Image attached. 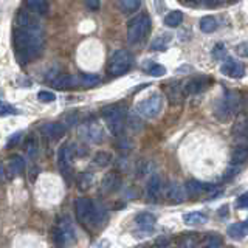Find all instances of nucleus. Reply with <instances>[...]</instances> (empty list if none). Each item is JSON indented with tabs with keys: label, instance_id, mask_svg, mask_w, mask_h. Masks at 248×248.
I'll use <instances>...</instances> for the list:
<instances>
[{
	"label": "nucleus",
	"instance_id": "obj_26",
	"mask_svg": "<svg viewBox=\"0 0 248 248\" xmlns=\"http://www.w3.org/2000/svg\"><path fill=\"white\" fill-rule=\"evenodd\" d=\"M202 89H203V82H202V79H189L188 82H185L182 92L185 95H192V93H199Z\"/></svg>",
	"mask_w": 248,
	"mask_h": 248
},
{
	"label": "nucleus",
	"instance_id": "obj_24",
	"mask_svg": "<svg viewBox=\"0 0 248 248\" xmlns=\"http://www.w3.org/2000/svg\"><path fill=\"white\" fill-rule=\"evenodd\" d=\"M200 30L203 31V33L209 34V33H214L217 30V20L213 17V16H205V17L200 19Z\"/></svg>",
	"mask_w": 248,
	"mask_h": 248
},
{
	"label": "nucleus",
	"instance_id": "obj_37",
	"mask_svg": "<svg viewBox=\"0 0 248 248\" xmlns=\"http://www.w3.org/2000/svg\"><path fill=\"white\" fill-rule=\"evenodd\" d=\"M168 93H169V99L172 101V103H178L180 101V93H182V89L178 87V85H175V87H172V89H169L168 90Z\"/></svg>",
	"mask_w": 248,
	"mask_h": 248
},
{
	"label": "nucleus",
	"instance_id": "obj_50",
	"mask_svg": "<svg viewBox=\"0 0 248 248\" xmlns=\"http://www.w3.org/2000/svg\"><path fill=\"white\" fill-rule=\"evenodd\" d=\"M228 2H231V3H236V2H239V0H228Z\"/></svg>",
	"mask_w": 248,
	"mask_h": 248
},
{
	"label": "nucleus",
	"instance_id": "obj_43",
	"mask_svg": "<svg viewBox=\"0 0 248 248\" xmlns=\"http://www.w3.org/2000/svg\"><path fill=\"white\" fill-rule=\"evenodd\" d=\"M205 2L208 8H217V6H220L225 0H205Z\"/></svg>",
	"mask_w": 248,
	"mask_h": 248
},
{
	"label": "nucleus",
	"instance_id": "obj_13",
	"mask_svg": "<svg viewBox=\"0 0 248 248\" xmlns=\"http://www.w3.org/2000/svg\"><path fill=\"white\" fill-rule=\"evenodd\" d=\"M23 169H25V160H23L20 155H13V157L8 158V161H6V172H8V175H10V177L22 174Z\"/></svg>",
	"mask_w": 248,
	"mask_h": 248
},
{
	"label": "nucleus",
	"instance_id": "obj_4",
	"mask_svg": "<svg viewBox=\"0 0 248 248\" xmlns=\"http://www.w3.org/2000/svg\"><path fill=\"white\" fill-rule=\"evenodd\" d=\"M132 64V58L126 50L115 51L107 64V72L110 76H121L127 72Z\"/></svg>",
	"mask_w": 248,
	"mask_h": 248
},
{
	"label": "nucleus",
	"instance_id": "obj_47",
	"mask_svg": "<svg viewBox=\"0 0 248 248\" xmlns=\"http://www.w3.org/2000/svg\"><path fill=\"white\" fill-rule=\"evenodd\" d=\"M169 240L168 239H158L157 242H155V245H168Z\"/></svg>",
	"mask_w": 248,
	"mask_h": 248
},
{
	"label": "nucleus",
	"instance_id": "obj_22",
	"mask_svg": "<svg viewBox=\"0 0 248 248\" xmlns=\"http://www.w3.org/2000/svg\"><path fill=\"white\" fill-rule=\"evenodd\" d=\"M206 220H208L206 216L203 213H199V211L183 214V222L186 225H192V227H196V225H203V223H206Z\"/></svg>",
	"mask_w": 248,
	"mask_h": 248
},
{
	"label": "nucleus",
	"instance_id": "obj_41",
	"mask_svg": "<svg viewBox=\"0 0 248 248\" xmlns=\"http://www.w3.org/2000/svg\"><path fill=\"white\" fill-rule=\"evenodd\" d=\"M129 124H130V126L134 127L135 130H137V129H141V121L138 120V116H137V118H134V116H129Z\"/></svg>",
	"mask_w": 248,
	"mask_h": 248
},
{
	"label": "nucleus",
	"instance_id": "obj_42",
	"mask_svg": "<svg viewBox=\"0 0 248 248\" xmlns=\"http://www.w3.org/2000/svg\"><path fill=\"white\" fill-rule=\"evenodd\" d=\"M247 199H248L247 194H242V196L237 199V208H240V209L247 208Z\"/></svg>",
	"mask_w": 248,
	"mask_h": 248
},
{
	"label": "nucleus",
	"instance_id": "obj_32",
	"mask_svg": "<svg viewBox=\"0 0 248 248\" xmlns=\"http://www.w3.org/2000/svg\"><path fill=\"white\" fill-rule=\"evenodd\" d=\"M110 161H112V157H110V154H107V152H99V154H96V157H95V163L101 168L107 166Z\"/></svg>",
	"mask_w": 248,
	"mask_h": 248
},
{
	"label": "nucleus",
	"instance_id": "obj_16",
	"mask_svg": "<svg viewBox=\"0 0 248 248\" xmlns=\"http://www.w3.org/2000/svg\"><path fill=\"white\" fill-rule=\"evenodd\" d=\"M42 132H44V135L46 138L58 140V138H61L62 135H64L65 127H64V124H59V123H48V124H45V126L42 127Z\"/></svg>",
	"mask_w": 248,
	"mask_h": 248
},
{
	"label": "nucleus",
	"instance_id": "obj_35",
	"mask_svg": "<svg viewBox=\"0 0 248 248\" xmlns=\"http://www.w3.org/2000/svg\"><path fill=\"white\" fill-rule=\"evenodd\" d=\"M37 99L41 101V103H53L54 99H56V95L51 92H46V90H42L37 93Z\"/></svg>",
	"mask_w": 248,
	"mask_h": 248
},
{
	"label": "nucleus",
	"instance_id": "obj_39",
	"mask_svg": "<svg viewBox=\"0 0 248 248\" xmlns=\"http://www.w3.org/2000/svg\"><path fill=\"white\" fill-rule=\"evenodd\" d=\"M236 51H237L239 56L247 58V56H248V53H247V44H245V42H244V44H239V45L236 46Z\"/></svg>",
	"mask_w": 248,
	"mask_h": 248
},
{
	"label": "nucleus",
	"instance_id": "obj_18",
	"mask_svg": "<svg viewBox=\"0 0 248 248\" xmlns=\"http://www.w3.org/2000/svg\"><path fill=\"white\" fill-rule=\"evenodd\" d=\"M27 8L31 13H34L37 16H44L50 10L46 0H27Z\"/></svg>",
	"mask_w": 248,
	"mask_h": 248
},
{
	"label": "nucleus",
	"instance_id": "obj_34",
	"mask_svg": "<svg viewBox=\"0 0 248 248\" xmlns=\"http://www.w3.org/2000/svg\"><path fill=\"white\" fill-rule=\"evenodd\" d=\"M147 73H149L151 76H165L166 75V68L160 65V64H152L149 68H147Z\"/></svg>",
	"mask_w": 248,
	"mask_h": 248
},
{
	"label": "nucleus",
	"instance_id": "obj_14",
	"mask_svg": "<svg viewBox=\"0 0 248 248\" xmlns=\"http://www.w3.org/2000/svg\"><path fill=\"white\" fill-rule=\"evenodd\" d=\"M51 85L58 90H68L78 85V78L72 76V75H59L51 81Z\"/></svg>",
	"mask_w": 248,
	"mask_h": 248
},
{
	"label": "nucleus",
	"instance_id": "obj_9",
	"mask_svg": "<svg viewBox=\"0 0 248 248\" xmlns=\"http://www.w3.org/2000/svg\"><path fill=\"white\" fill-rule=\"evenodd\" d=\"M220 72H222L225 76L232 78V79H239V78H242V76L245 75V68H244L242 64H240V62H237V61H234V59L228 58V59L222 64Z\"/></svg>",
	"mask_w": 248,
	"mask_h": 248
},
{
	"label": "nucleus",
	"instance_id": "obj_27",
	"mask_svg": "<svg viewBox=\"0 0 248 248\" xmlns=\"http://www.w3.org/2000/svg\"><path fill=\"white\" fill-rule=\"evenodd\" d=\"M169 42H170V36L169 34H160L151 42V50H154V51L163 50V48H166V46L169 45Z\"/></svg>",
	"mask_w": 248,
	"mask_h": 248
},
{
	"label": "nucleus",
	"instance_id": "obj_36",
	"mask_svg": "<svg viewBox=\"0 0 248 248\" xmlns=\"http://www.w3.org/2000/svg\"><path fill=\"white\" fill-rule=\"evenodd\" d=\"M17 110L8 103H0V116H10V115H16Z\"/></svg>",
	"mask_w": 248,
	"mask_h": 248
},
{
	"label": "nucleus",
	"instance_id": "obj_29",
	"mask_svg": "<svg viewBox=\"0 0 248 248\" xmlns=\"http://www.w3.org/2000/svg\"><path fill=\"white\" fill-rule=\"evenodd\" d=\"M232 135H234L236 138H245L247 137V120L245 118L237 120L234 127H232Z\"/></svg>",
	"mask_w": 248,
	"mask_h": 248
},
{
	"label": "nucleus",
	"instance_id": "obj_20",
	"mask_svg": "<svg viewBox=\"0 0 248 248\" xmlns=\"http://www.w3.org/2000/svg\"><path fill=\"white\" fill-rule=\"evenodd\" d=\"M227 234L234 239V240H240L247 236V222H240V223H232L228 227Z\"/></svg>",
	"mask_w": 248,
	"mask_h": 248
},
{
	"label": "nucleus",
	"instance_id": "obj_33",
	"mask_svg": "<svg viewBox=\"0 0 248 248\" xmlns=\"http://www.w3.org/2000/svg\"><path fill=\"white\" fill-rule=\"evenodd\" d=\"M79 188L82 189V191H85V189H89L90 186H92V183H93V175L92 174H82V175H79Z\"/></svg>",
	"mask_w": 248,
	"mask_h": 248
},
{
	"label": "nucleus",
	"instance_id": "obj_10",
	"mask_svg": "<svg viewBox=\"0 0 248 248\" xmlns=\"http://www.w3.org/2000/svg\"><path fill=\"white\" fill-rule=\"evenodd\" d=\"M165 196L168 200L174 202V203H182L186 199V191L185 188L177 182H169L165 188Z\"/></svg>",
	"mask_w": 248,
	"mask_h": 248
},
{
	"label": "nucleus",
	"instance_id": "obj_44",
	"mask_svg": "<svg viewBox=\"0 0 248 248\" xmlns=\"http://www.w3.org/2000/svg\"><path fill=\"white\" fill-rule=\"evenodd\" d=\"M225 54V48H223V45H217L216 46V50H214V56L216 58H220Z\"/></svg>",
	"mask_w": 248,
	"mask_h": 248
},
{
	"label": "nucleus",
	"instance_id": "obj_6",
	"mask_svg": "<svg viewBox=\"0 0 248 248\" xmlns=\"http://www.w3.org/2000/svg\"><path fill=\"white\" fill-rule=\"evenodd\" d=\"M79 134L84 140H87V141L95 143V144L101 143L104 140V130L99 126V123H96L95 120L85 123L84 126H81Z\"/></svg>",
	"mask_w": 248,
	"mask_h": 248
},
{
	"label": "nucleus",
	"instance_id": "obj_17",
	"mask_svg": "<svg viewBox=\"0 0 248 248\" xmlns=\"http://www.w3.org/2000/svg\"><path fill=\"white\" fill-rule=\"evenodd\" d=\"M135 223L140 230L143 231H151L154 230V225H155V217L149 213H141L135 216Z\"/></svg>",
	"mask_w": 248,
	"mask_h": 248
},
{
	"label": "nucleus",
	"instance_id": "obj_1",
	"mask_svg": "<svg viewBox=\"0 0 248 248\" xmlns=\"http://www.w3.org/2000/svg\"><path fill=\"white\" fill-rule=\"evenodd\" d=\"M13 44L22 61H31L41 54L42 37L39 34V30H25L17 28L13 33Z\"/></svg>",
	"mask_w": 248,
	"mask_h": 248
},
{
	"label": "nucleus",
	"instance_id": "obj_40",
	"mask_svg": "<svg viewBox=\"0 0 248 248\" xmlns=\"http://www.w3.org/2000/svg\"><path fill=\"white\" fill-rule=\"evenodd\" d=\"M194 244H196V240H194V236H185L180 245L182 247H192Z\"/></svg>",
	"mask_w": 248,
	"mask_h": 248
},
{
	"label": "nucleus",
	"instance_id": "obj_5",
	"mask_svg": "<svg viewBox=\"0 0 248 248\" xmlns=\"http://www.w3.org/2000/svg\"><path fill=\"white\" fill-rule=\"evenodd\" d=\"M161 107H163V98L158 93H154V95L144 98L141 103L138 104L137 110L138 113L144 116V118H155L160 112H161Z\"/></svg>",
	"mask_w": 248,
	"mask_h": 248
},
{
	"label": "nucleus",
	"instance_id": "obj_45",
	"mask_svg": "<svg viewBox=\"0 0 248 248\" xmlns=\"http://www.w3.org/2000/svg\"><path fill=\"white\" fill-rule=\"evenodd\" d=\"M163 2H165V0H155V6H157L158 13H161L163 10H165V3H163Z\"/></svg>",
	"mask_w": 248,
	"mask_h": 248
},
{
	"label": "nucleus",
	"instance_id": "obj_48",
	"mask_svg": "<svg viewBox=\"0 0 248 248\" xmlns=\"http://www.w3.org/2000/svg\"><path fill=\"white\" fill-rule=\"evenodd\" d=\"M3 178H5V169L2 165H0V180H3Z\"/></svg>",
	"mask_w": 248,
	"mask_h": 248
},
{
	"label": "nucleus",
	"instance_id": "obj_30",
	"mask_svg": "<svg viewBox=\"0 0 248 248\" xmlns=\"http://www.w3.org/2000/svg\"><path fill=\"white\" fill-rule=\"evenodd\" d=\"M247 161V149L245 147H237V149L232 152V163L234 165H242Z\"/></svg>",
	"mask_w": 248,
	"mask_h": 248
},
{
	"label": "nucleus",
	"instance_id": "obj_8",
	"mask_svg": "<svg viewBox=\"0 0 248 248\" xmlns=\"http://www.w3.org/2000/svg\"><path fill=\"white\" fill-rule=\"evenodd\" d=\"M75 209H76V217L78 220L82 223L90 225V219H92V211H93V202L90 199H78L75 202Z\"/></svg>",
	"mask_w": 248,
	"mask_h": 248
},
{
	"label": "nucleus",
	"instance_id": "obj_12",
	"mask_svg": "<svg viewBox=\"0 0 248 248\" xmlns=\"http://www.w3.org/2000/svg\"><path fill=\"white\" fill-rule=\"evenodd\" d=\"M120 186H121V177L116 172H108L103 178V183H101V192L112 194L115 191H118Z\"/></svg>",
	"mask_w": 248,
	"mask_h": 248
},
{
	"label": "nucleus",
	"instance_id": "obj_7",
	"mask_svg": "<svg viewBox=\"0 0 248 248\" xmlns=\"http://www.w3.org/2000/svg\"><path fill=\"white\" fill-rule=\"evenodd\" d=\"M54 242L58 245H67L75 240V228L68 219L62 220L58 228H54Z\"/></svg>",
	"mask_w": 248,
	"mask_h": 248
},
{
	"label": "nucleus",
	"instance_id": "obj_11",
	"mask_svg": "<svg viewBox=\"0 0 248 248\" xmlns=\"http://www.w3.org/2000/svg\"><path fill=\"white\" fill-rule=\"evenodd\" d=\"M72 157H73V152L70 149V146H62L59 149V154H58V163H59V169L64 177H70L72 174V168H70V161H72Z\"/></svg>",
	"mask_w": 248,
	"mask_h": 248
},
{
	"label": "nucleus",
	"instance_id": "obj_21",
	"mask_svg": "<svg viewBox=\"0 0 248 248\" xmlns=\"http://www.w3.org/2000/svg\"><path fill=\"white\" fill-rule=\"evenodd\" d=\"M17 23L20 28H25V30H39V25H37V20L33 17L31 14L22 11L17 17Z\"/></svg>",
	"mask_w": 248,
	"mask_h": 248
},
{
	"label": "nucleus",
	"instance_id": "obj_23",
	"mask_svg": "<svg viewBox=\"0 0 248 248\" xmlns=\"http://www.w3.org/2000/svg\"><path fill=\"white\" fill-rule=\"evenodd\" d=\"M101 82V78L95 73H81L78 76V84H81L82 87H95Z\"/></svg>",
	"mask_w": 248,
	"mask_h": 248
},
{
	"label": "nucleus",
	"instance_id": "obj_19",
	"mask_svg": "<svg viewBox=\"0 0 248 248\" xmlns=\"http://www.w3.org/2000/svg\"><path fill=\"white\" fill-rule=\"evenodd\" d=\"M208 189H211V188H208V186L205 183H200L197 180H189L188 183L185 185V191L188 196L191 197H196V196H200V194H203L205 191Z\"/></svg>",
	"mask_w": 248,
	"mask_h": 248
},
{
	"label": "nucleus",
	"instance_id": "obj_28",
	"mask_svg": "<svg viewBox=\"0 0 248 248\" xmlns=\"http://www.w3.org/2000/svg\"><path fill=\"white\" fill-rule=\"evenodd\" d=\"M141 6V0H123L120 3V10L124 14H130L138 11V8Z\"/></svg>",
	"mask_w": 248,
	"mask_h": 248
},
{
	"label": "nucleus",
	"instance_id": "obj_49",
	"mask_svg": "<svg viewBox=\"0 0 248 248\" xmlns=\"http://www.w3.org/2000/svg\"><path fill=\"white\" fill-rule=\"evenodd\" d=\"M182 2H186V3H192V2H197V0H182Z\"/></svg>",
	"mask_w": 248,
	"mask_h": 248
},
{
	"label": "nucleus",
	"instance_id": "obj_25",
	"mask_svg": "<svg viewBox=\"0 0 248 248\" xmlns=\"http://www.w3.org/2000/svg\"><path fill=\"white\" fill-rule=\"evenodd\" d=\"M183 22V14L182 11H170L165 16V25L170 27V28H175L178 27L180 23Z\"/></svg>",
	"mask_w": 248,
	"mask_h": 248
},
{
	"label": "nucleus",
	"instance_id": "obj_2",
	"mask_svg": "<svg viewBox=\"0 0 248 248\" xmlns=\"http://www.w3.org/2000/svg\"><path fill=\"white\" fill-rule=\"evenodd\" d=\"M101 115L104 116L108 129L113 135H120L126 126V110L124 107L115 104V106H106L101 110Z\"/></svg>",
	"mask_w": 248,
	"mask_h": 248
},
{
	"label": "nucleus",
	"instance_id": "obj_3",
	"mask_svg": "<svg viewBox=\"0 0 248 248\" xmlns=\"http://www.w3.org/2000/svg\"><path fill=\"white\" fill-rule=\"evenodd\" d=\"M151 17L147 14H141L138 17L132 19L129 22V27H127V41L129 44H140L143 39L149 34L151 31Z\"/></svg>",
	"mask_w": 248,
	"mask_h": 248
},
{
	"label": "nucleus",
	"instance_id": "obj_38",
	"mask_svg": "<svg viewBox=\"0 0 248 248\" xmlns=\"http://www.w3.org/2000/svg\"><path fill=\"white\" fill-rule=\"evenodd\" d=\"M20 137H22V132H16L14 135H11L10 137V140H8V143H6V146L8 147H13V146H16L19 141H20Z\"/></svg>",
	"mask_w": 248,
	"mask_h": 248
},
{
	"label": "nucleus",
	"instance_id": "obj_46",
	"mask_svg": "<svg viewBox=\"0 0 248 248\" xmlns=\"http://www.w3.org/2000/svg\"><path fill=\"white\" fill-rule=\"evenodd\" d=\"M87 6L92 8V10H96V8L99 6V3H98V0H89V2H87Z\"/></svg>",
	"mask_w": 248,
	"mask_h": 248
},
{
	"label": "nucleus",
	"instance_id": "obj_31",
	"mask_svg": "<svg viewBox=\"0 0 248 248\" xmlns=\"http://www.w3.org/2000/svg\"><path fill=\"white\" fill-rule=\"evenodd\" d=\"M205 245L209 248H217L222 245V237L219 234H208L205 237Z\"/></svg>",
	"mask_w": 248,
	"mask_h": 248
},
{
	"label": "nucleus",
	"instance_id": "obj_15",
	"mask_svg": "<svg viewBox=\"0 0 248 248\" xmlns=\"http://www.w3.org/2000/svg\"><path fill=\"white\" fill-rule=\"evenodd\" d=\"M161 189H163V185H161V178H160V175H157V174L151 175L149 182H147V188H146V191H147V197L152 199V200H155V199H157V197L160 196V194H161Z\"/></svg>",
	"mask_w": 248,
	"mask_h": 248
}]
</instances>
